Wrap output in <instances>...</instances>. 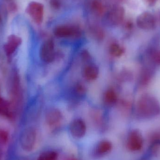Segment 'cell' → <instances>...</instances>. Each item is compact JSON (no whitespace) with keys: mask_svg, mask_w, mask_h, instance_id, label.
Instances as JSON below:
<instances>
[{"mask_svg":"<svg viewBox=\"0 0 160 160\" xmlns=\"http://www.w3.org/2000/svg\"><path fill=\"white\" fill-rule=\"evenodd\" d=\"M138 116L142 119H150L160 114V103L153 95L145 94L142 95L137 103Z\"/></svg>","mask_w":160,"mask_h":160,"instance_id":"1","label":"cell"},{"mask_svg":"<svg viewBox=\"0 0 160 160\" xmlns=\"http://www.w3.org/2000/svg\"><path fill=\"white\" fill-rule=\"evenodd\" d=\"M26 14L38 25L43 22L44 18V6L42 3L32 1L27 5L25 9Z\"/></svg>","mask_w":160,"mask_h":160,"instance_id":"2","label":"cell"},{"mask_svg":"<svg viewBox=\"0 0 160 160\" xmlns=\"http://www.w3.org/2000/svg\"><path fill=\"white\" fill-rule=\"evenodd\" d=\"M37 133L34 128H28L22 134L20 140L21 147L24 151L31 152L35 146Z\"/></svg>","mask_w":160,"mask_h":160,"instance_id":"3","label":"cell"},{"mask_svg":"<svg viewBox=\"0 0 160 160\" xmlns=\"http://www.w3.org/2000/svg\"><path fill=\"white\" fill-rule=\"evenodd\" d=\"M55 36L60 38L77 37L80 35V29L77 26L70 24H61L54 28Z\"/></svg>","mask_w":160,"mask_h":160,"instance_id":"4","label":"cell"},{"mask_svg":"<svg viewBox=\"0 0 160 160\" xmlns=\"http://www.w3.org/2000/svg\"><path fill=\"white\" fill-rule=\"evenodd\" d=\"M54 43L52 39L45 41L41 46L40 50V57L41 60L46 63L52 62L55 58Z\"/></svg>","mask_w":160,"mask_h":160,"instance_id":"5","label":"cell"},{"mask_svg":"<svg viewBox=\"0 0 160 160\" xmlns=\"http://www.w3.org/2000/svg\"><path fill=\"white\" fill-rule=\"evenodd\" d=\"M125 11L124 8L120 5L113 7L106 15L107 21L112 25L120 24L124 20Z\"/></svg>","mask_w":160,"mask_h":160,"instance_id":"6","label":"cell"},{"mask_svg":"<svg viewBox=\"0 0 160 160\" xmlns=\"http://www.w3.org/2000/svg\"><path fill=\"white\" fill-rule=\"evenodd\" d=\"M136 24L142 30L150 31L156 28V19L151 13L143 12L138 16L136 20Z\"/></svg>","mask_w":160,"mask_h":160,"instance_id":"7","label":"cell"},{"mask_svg":"<svg viewBox=\"0 0 160 160\" xmlns=\"http://www.w3.org/2000/svg\"><path fill=\"white\" fill-rule=\"evenodd\" d=\"M143 144V139L141 132L137 130L132 131L128 136L127 146L131 151L141 150Z\"/></svg>","mask_w":160,"mask_h":160,"instance_id":"8","label":"cell"},{"mask_svg":"<svg viewBox=\"0 0 160 160\" xmlns=\"http://www.w3.org/2000/svg\"><path fill=\"white\" fill-rule=\"evenodd\" d=\"M87 127L82 119L77 118L73 120L69 126L71 135L76 138L80 139L84 137L86 132Z\"/></svg>","mask_w":160,"mask_h":160,"instance_id":"9","label":"cell"},{"mask_svg":"<svg viewBox=\"0 0 160 160\" xmlns=\"http://www.w3.org/2000/svg\"><path fill=\"white\" fill-rule=\"evenodd\" d=\"M22 40L20 37L12 34L8 38L7 41L4 46V49L8 56L14 53L18 47L21 44Z\"/></svg>","mask_w":160,"mask_h":160,"instance_id":"10","label":"cell"},{"mask_svg":"<svg viewBox=\"0 0 160 160\" xmlns=\"http://www.w3.org/2000/svg\"><path fill=\"white\" fill-rule=\"evenodd\" d=\"M62 118V112L57 109H51L46 114V121L50 126H55L61 122Z\"/></svg>","mask_w":160,"mask_h":160,"instance_id":"11","label":"cell"},{"mask_svg":"<svg viewBox=\"0 0 160 160\" xmlns=\"http://www.w3.org/2000/svg\"><path fill=\"white\" fill-rule=\"evenodd\" d=\"M112 148V145L110 141L102 140L97 144L95 148V153L98 156H103L109 153Z\"/></svg>","mask_w":160,"mask_h":160,"instance_id":"12","label":"cell"},{"mask_svg":"<svg viewBox=\"0 0 160 160\" xmlns=\"http://www.w3.org/2000/svg\"><path fill=\"white\" fill-rule=\"evenodd\" d=\"M83 74L86 79L93 81L96 80L98 76V68L95 65H88L85 68Z\"/></svg>","mask_w":160,"mask_h":160,"instance_id":"13","label":"cell"},{"mask_svg":"<svg viewBox=\"0 0 160 160\" xmlns=\"http://www.w3.org/2000/svg\"><path fill=\"white\" fill-rule=\"evenodd\" d=\"M154 76V71L149 67H145L142 69L140 75V83L141 85H147L150 83Z\"/></svg>","mask_w":160,"mask_h":160,"instance_id":"14","label":"cell"},{"mask_svg":"<svg viewBox=\"0 0 160 160\" xmlns=\"http://www.w3.org/2000/svg\"><path fill=\"white\" fill-rule=\"evenodd\" d=\"M90 9L95 15L99 16L103 14L104 8L100 0H92L90 3Z\"/></svg>","mask_w":160,"mask_h":160,"instance_id":"15","label":"cell"},{"mask_svg":"<svg viewBox=\"0 0 160 160\" xmlns=\"http://www.w3.org/2000/svg\"><path fill=\"white\" fill-rule=\"evenodd\" d=\"M9 110L10 105L9 102L2 98H0V115L7 117H10L11 114Z\"/></svg>","mask_w":160,"mask_h":160,"instance_id":"16","label":"cell"},{"mask_svg":"<svg viewBox=\"0 0 160 160\" xmlns=\"http://www.w3.org/2000/svg\"><path fill=\"white\" fill-rule=\"evenodd\" d=\"M104 102L108 104H113L117 101L116 93L112 89H108L105 92L103 97Z\"/></svg>","mask_w":160,"mask_h":160,"instance_id":"17","label":"cell"},{"mask_svg":"<svg viewBox=\"0 0 160 160\" xmlns=\"http://www.w3.org/2000/svg\"><path fill=\"white\" fill-rule=\"evenodd\" d=\"M149 59L155 65L160 66V49H151L149 52Z\"/></svg>","mask_w":160,"mask_h":160,"instance_id":"18","label":"cell"},{"mask_svg":"<svg viewBox=\"0 0 160 160\" xmlns=\"http://www.w3.org/2000/svg\"><path fill=\"white\" fill-rule=\"evenodd\" d=\"M110 52L111 55H112L113 56L119 57L124 54L125 52V49L118 44L113 43L110 46Z\"/></svg>","mask_w":160,"mask_h":160,"instance_id":"19","label":"cell"},{"mask_svg":"<svg viewBox=\"0 0 160 160\" xmlns=\"http://www.w3.org/2000/svg\"><path fill=\"white\" fill-rule=\"evenodd\" d=\"M58 154L54 151H47L41 153L37 160H57Z\"/></svg>","mask_w":160,"mask_h":160,"instance_id":"20","label":"cell"},{"mask_svg":"<svg viewBox=\"0 0 160 160\" xmlns=\"http://www.w3.org/2000/svg\"><path fill=\"white\" fill-rule=\"evenodd\" d=\"M150 142L152 146H159L160 145V132H154L150 137Z\"/></svg>","mask_w":160,"mask_h":160,"instance_id":"21","label":"cell"},{"mask_svg":"<svg viewBox=\"0 0 160 160\" xmlns=\"http://www.w3.org/2000/svg\"><path fill=\"white\" fill-rule=\"evenodd\" d=\"M9 135L4 130L0 129V144H5L8 142Z\"/></svg>","mask_w":160,"mask_h":160,"instance_id":"22","label":"cell"},{"mask_svg":"<svg viewBox=\"0 0 160 160\" xmlns=\"http://www.w3.org/2000/svg\"><path fill=\"white\" fill-rule=\"evenodd\" d=\"M18 6L17 4L14 2H11L8 4L7 10H8L11 13H15L18 11Z\"/></svg>","mask_w":160,"mask_h":160,"instance_id":"23","label":"cell"},{"mask_svg":"<svg viewBox=\"0 0 160 160\" xmlns=\"http://www.w3.org/2000/svg\"><path fill=\"white\" fill-rule=\"evenodd\" d=\"M75 91L79 95H83L85 92V88L84 86H83L81 83L78 84L76 85V88H75Z\"/></svg>","mask_w":160,"mask_h":160,"instance_id":"24","label":"cell"},{"mask_svg":"<svg viewBox=\"0 0 160 160\" xmlns=\"http://www.w3.org/2000/svg\"><path fill=\"white\" fill-rule=\"evenodd\" d=\"M50 4L54 9H58L61 8V3L59 0H50Z\"/></svg>","mask_w":160,"mask_h":160,"instance_id":"25","label":"cell"},{"mask_svg":"<svg viewBox=\"0 0 160 160\" xmlns=\"http://www.w3.org/2000/svg\"><path fill=\"white\" fill-rule=\"evenodd\" d=\"M144 1L149 6H153L156 3L158 0H144Z\"/></svg>","mask_w":160,"mask_h":160,"instance_id":"26","label":"cell"},{"mask_svg":"<svg viewBox=\"0 0 160 160\" xmlns=\"http://www.w3.org/2000/svg\"><path fill=\"white\" fill-rule=\"evenodd\" d=\"M3 20V16L2 13L0 10V24L2 22Z\"/></svg>","mask_w":160,"mask_h":160,"instance_id":"27","label":"cell"},{"mask_svg":"<svg viewBox=\"0 0 160 160\" xmlns=\"http://www.w3.org/2000/svg\"><path fill=\"white\" fill-rule=\"evenodd\" d=\"M10 1H12V0H10Z\"/></svg>","mask_w":160,"mask_h":160,"instance_id":"28","label":"cell"},{"mask_svg":"<svg viewBox=\"0 0 160 160\" xmlns=\"http://www.w3.org/2000/svg\"></svg>","mask_w":160,"mask_h":160,"instance_id":"29","label":"cell"}]
</instances>
